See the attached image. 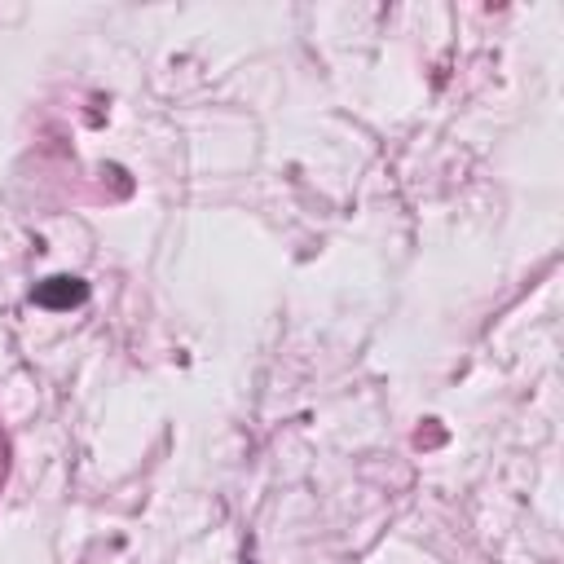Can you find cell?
<instances>
[{
	"instance_id": "1",
	"label": "cell",
	"mask_w": 564,
	"mask_h": 564,
	"mask_svg": "<svg viewBox=\"0 0 564 564\" xmlns=\"http://www.w3.org/2000/svg\"><path fill=\"white\" fill-rule=\"evenodd\" d=\"M35 300L40 305H76V300H85V287L76 278H49L35 291Z\"/></svg>"
}]
</instances>
